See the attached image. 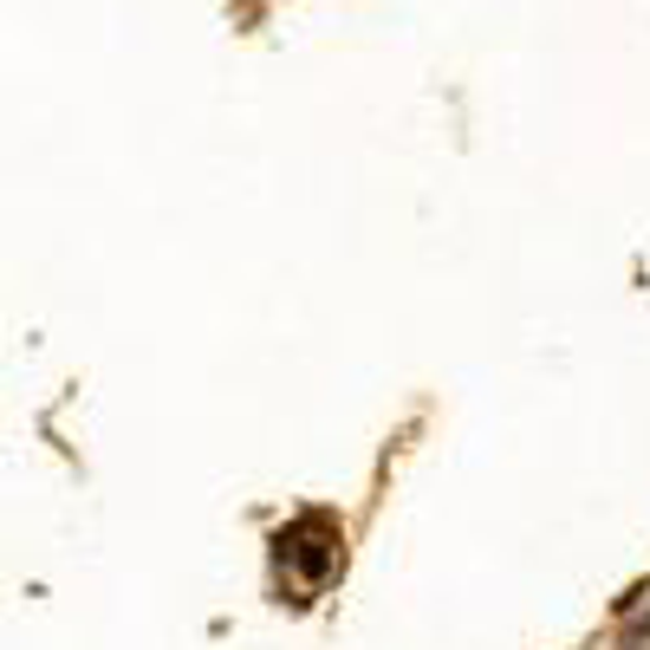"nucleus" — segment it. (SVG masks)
<instances>
[{"mask_svg": "<svg viewBox=\"0 0 650 650\" xmlns=\"http://www.w3.org/2000/svg\"><path fill=\"white\" fill-rule=\"evenodd\" d=\"M280 553H286V560H299L313 579H326V573L339 566V527H332L326 514H306V521L280 540Z\"/></svg>", "mask_w": 650, "mask_h": 650, "instance_id": "f257e3e1", "label": "nucleus"}]
</instances>
